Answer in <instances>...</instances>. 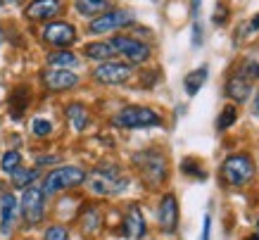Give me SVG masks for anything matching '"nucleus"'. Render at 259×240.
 Segmentation results:
<instances>
[{"instance_id": "0eeeda50", "label": "nucleus", "mask_w": 259, "mask_h": 240, "mask_svg": "<svg viewBox=\"0 0 259 240\" xmlns=\"http://www.w3.org/2000/svg\"><path fill=\"white\" fill-rule=\"evenodd\" d=\"M43 212H46V195H43V188L29 186L22 195V217L29 226L40 224L43 219Z\"/></svg>"}, {"instance_id": "423d86ee", "label": "nucleus", "mask_w": 259, "mask_h": 240, "mask_svg": "<svg viewBox=\"0 0 259 240\" xmlns=\"http://www.w3.org/2000/svg\"><path fill=\"white\" fill-rule=\"evenodd\" d=\"M112 46H114L117 55H124V57H126V60H128L131 64H143V62H148L150 55H152L150 46H145V43H143V41H138V38L124 36V33L114 36V38H112Z\"/></svg>"}, {"instance_id": "f257e3e1", "label": "nucleus", "mask_w": 259, "mask_h": 240, "mask_svg": "<svg viewBox=\"0 0 259 240\" xmlns=\"http://www.w3.org/2000/svg\"><path fill=\"white\" fill-rule=\"evenodd\" d=\"M88 181V188L93 190L95 195H117L121 193V190H126V186H128V178L119 171V167H114V164H102V167H98V169L91 174V176H86Z\"/></svg>"}, {"instance_id": "7c9ffc66", "label": "nucleus", "mask_w": 259, "mask_h": 240, "mask_svg": "<svg viewBox=\"0 0 259 240\" xmlns=\"http://www.w3.org/2000/svg\"><path fill=\"white\" fill-rule=\"evenodd\" d=\"M226 19H228L226 8H221V10H217V12H214V22H217V24H224Z\"/></svg>"}, {"instance_id": "2eb2a0df", "label": "nucleus", "mask_w": 259, "mask_h": 240, "mask_svg": "<svg viewBox=\"0 0 259 240\" xmlns=\"http://www.w3.org/2000/svg\"><path fill=\"white\" fill-rule=\"evenodd\" d=\"M252 84H254V81H250V78L245 76L243 71H238L236 76L228 78V84H226V95H228V98H231L233 102H245L247 98H250V93H252Z\"/></svg>"}, {"instance_id": "f03ea898", "label": "nucleus", "mask_w": 259, "mask_h": 240, "mask_svg": "<svg viewBox=\"0 0 259 240\" xmlns=\"http://www.w3.org/2000/svg\"><path fill=\"white\" fill-rule=\"evenodd\" d=\"M112 124L119 129H152V126H162V116L150 107L128 105L112 116Z\"/></svg>"}, {"instance_id": "cd10ccee", "label": "nucleus", "mask_w": 259, "mask_h": 240, "mask_svg": "<svg viewBox=\"0 0 259 240\" xmlns=\"http://www.w3.org/2000/svg\"><path fill=\"white\" fill-rule=\"evenodd\" d=\"M245 74V76L250 78V81H257L259 78V62H247L243 64V69H240Z\"/></svg>"}, {"instance_id": "f8f14e48", "label": "nucleus", "mask_w": 259, "mask_h": 240, "mask_svg": "<svg viewBox=\"0 0 259 240\" xmlns=\"http://www.w3.org/2000/svg\"><path fill=\"white\" fill-rule=\"evenodd\" d=\"M60 10H62V0H31L24 10V15L31 22H46L60 15Z\"/></svg>"}, {"instance_id": "6e6552de", "label": "nucleus", "mask_w": 259, "mask_h": 240, "mask_svg": "<svg viewBox=\"0 0 259 240\" xmlns=\"http://www.w3.org/2000/svg\"><path fill=\"white\" fill-rule=\"evenodd\" d=\"M40 36H43V41L48 46L57 48V50H67L76 41V29L69 22H50L46 24V29H43Z\"/></svg>"}, {"instance_id": "393cba45", "label": "nucleus", "mask_w": 259, "mask_h": 240, "mask_svg": "<svg viewBox=\"0 0 259 240\" xmlns=\"http://www.w3.org/2000/svg\"><path fill=\"white\" fill-rule=\"evenodd\" d=\"M19 164H22V155H19L17 150H8V152L3 155V159H0V167H3V171H8V174H12Z\"/></svg>"}, {"instance_id": "4be33fe9", "label": "nucleus", "mask_w": 259, "mask_h": 240, "mask_svg": "<svg viewBox=\"0 0 259 240\" xmlns=\"http://www.w3.org/2000/svg\"><path fill=\"white\" fill-rule=\"evenodd\" d=\"M26 107H29V91L17 88L15 93L10 95V112H12V116H22Z\"/></svg>"}, {"instance_id": "72a5a7b5", "label": "nucleus", "mask_w": 259, "mask_h": 240, "mask_svg": "<svg viewBox=\"0 0 259 240\" xmlns=\"http://www.w3.org/2000/svg\"><path fill=\"white\" fill-rule=\"evenodd\" d=\"M252 31H254V29H259V17H254V19H252V26H250Z\"/></svg>"}, {"instance_id": "473e14b6", "label": "nucleus", "mask_w": 259, "mask_h": 240, "mask_svg": "<svg viewBox=\"0 0 259 240\" xmlns=\"http://www.w3.org/2000/svg\"><path fill=\"white\" fill-rule=\"evenodd\" d=\"M57 157H38V167H43V164H55Z\"/></svg>"}, {"instance_id": "b1692460", "label": "nucleus", "mask_w": 259, "mask_h": 240, "mask_svg": "<svg viewBox=\"0 0 259 240\" xmlns=\"http://www.w3.org/2000/svg\"><path fill=\"white\" fill-rule=\"evenodd\" d=\"M233 122H238V107L236 105H226L224 112L219 114V119H217V129H219V131H226V129L233 126Z\"/></svg>"}, {"instance_id": "1a4fd4ad", "label": "nucleus", "mask_w": 259, "mask_h": 240, "mask_svg": "<svg viewBox=\"0 0 259 240\" xmlns=\"http://www.w3.org/2000/svg\"><path fill=\"white\" fill-rule=\"evenodd\" d=\"M134 22V15L131 12H124V10H107L102 12L100 17H95L91 22V33H107L114 31V29H121L126 24Z\"/></svg>"}, {"instance_id": "7ed1b4c3", "label": "nucleus", "mask_w": 259, "mask_h": 240, "mask_svg": "<svg viewBox=\"0 0 259 240\" xmlns=\"http://www.w3.org/2000/svg\"><path fill=\"white\" fill-rule=\"evenodd\" d=\"M86 181V171L81 167H60L50 171L43 181V195H55L62 190H69L74 186H81Z\"/></svg>"}, {"instance_id": "a211bd4d", "label": "nucleus", "mask_w": 259, "mask_h": 240, "mask_svg": "<svg viewBox=\"0 0 259 240\" xmlns=\"http://www.w3.org/2000/svg\"><path fill=\"white\" fill-rule=\"evenodd\" d=\"M67 119L71 122V126L76 129V131H83L88 124H91V114H88V109L81 105V102H71L69 107H67Z\"/></svg>"}, {"instance_id": "c85d7f7f", "label": "nucleus", "mask_w": 259, "mask_h": 240, "mask_svg": "<svg viewBox=\"0 0 259 240\" xmlns=\"http://www.w3.org/2000/svg\"><path fill=\"white\" fill-rule=\"evenodd\" d=\"M183 171H186V174H193V176H197V178H202V176H204V171H202V169H197L193 159H186V162H183Z\"/></svg>"}, {"instance_id": "412c9836", "label": "nucleus", "mask_w": 259, "mask_h": 240, "mask_svg": "<svg viewBox=\"0 0 259 240\" xmlns=\"http://www.w3.org/2000/svg\"><path fill=\"white\" fill-rule=\"evenodd\" d=\"M207 74H209V71H207V67H200V69L190 71L188 76H186V81H183V84H186V93H188V95H197V93H200V88H202L204 81H207Z\"/></svg>"}, {"instance_id": "9d476101", "label": "nucleus", "mask_w": 259, "mask_h": 240, "mask_svg": "<svg viewBox=\"0 0 259 240\" xmlns=\"http://www.w3.org/2000/svg\"><path fill=\"white\" fill-rule=\"evenodd\" d=\"M93 78L102 86H119L131 78V67L128 64H119V62H105L100 67H95Z\"/></svg>"}, {"instance_id": "4468645a", "label": "nucleus", "mask_w": 259, "mask_h": 240, "mask_svg": "<svg viewBox=\"0 0 259 240\" xmlns=\"http://www.w3.org/2000/svg\"><path fill=\"white\" fill-rule=\"evenodd\" d=\"M17 219V197L12 193L0 195V233L8 235Z\"/></svg>"}, {"instance_id": "aec40b11", "label": "nucleus", "mask_w": 259, "mask_h": 240, "mask_svg": "<svg viewBox=\"0 0 259 240\" xmlns=\"http://www.w3.org/2000/svg\"><path fill=\"white\" fill-rule=\"evenodd\" d=\"M48 64L55 67V69H67V67H76L79 64V57L69 50H57V53L48 55Z\"/></svg>"}, {"instance_id": "5701e85b", "label": "nucleus", "mask_w": 259, "mask_h": 240, "mask_svg": "<svg viewBox=\"0 0 259 240\" xmlns=\"http://www.w3.org/2000/svg\"><path fill=\"white\" fill-rule=\"evenodd\" d=\"M36 176H38V171L36 169H24V167H17L15 171H12V186L15 188H29L36 181Z\"/></svg>"}, {"instance_id": "2f4dec72", "label": "nucleus", "mask_w": 259, "mask_h": 240, "mask_svg": "<svg viewBox=\"0 0 259 240\" xmlns=\"http://www.w3.org/2000/svg\"><path fill=\"white\" fill-rule=\"evenodd\" d=\"M200 38H202V36H200V26H193V46H197V43H200Z\"/></svg>"}, {"instance_id": "c9c22d12", "label": "nucleus", "mask_w": 259, "mask_h": 240, "mask_svg": "<svg viewBox=\"0 0 259 240\" xmlns=\"http://www.w3.org/2000/svg\"><path fill=\"white\" fill-rule=\"evenodd\" d=\"M3 41H5V31L0 29V46H3Z\"/></svg>"}, {"instance_id": "f3484780", "label": "nucleus", "mask_w": 259, "mask_h": 240, "mask_svg": "<svg viewBox=\"0 0 259 240\" xmlns=\"http://www.w3.org/2000/svg\"><path fill=\"white\" fill-rule=\"evenodd\" d=\"M86 57L91 60H100V62H110L112 57H117V50L112 46V41H98V43H88L86 46Z\"/></svg>"}, {"instance_id": "39448f33", "label": "nucleus", "mask_w": 259, "mask_h": 240, "mask_svg": "<svg viewBox=\"0 0 259 240\" xmlns=\"http://www.w3.org/2000/svg\"><path fill=\"white\" fill-rule=\"evenodd\" d=\"M134 164L141 169V176L148 181L150 186H159L162 181H166V162L164 155L157 150H145L134 157Z\"/></svg>"}, {"instance_id": "9b49d317", "label": "nucleus", "mask_w": 259, "mask_h": 240, "mask_svg": "<svg viewBox=\"0 0 259 240\" xmlns=\"http://www.w3.org/2000/svg\"><path fill=\"white\" fill-rule=\"evenodd\" d=\"M43 84H46L48 91H55V93H62V91H71L79 86V76L69 69H48L43 71Z\"/></svg>"}, {"instance_id": "bb28decb", "label": "nucleus", "mask_w": 259, "mask_h": 240, "mask_svg": "<svg viewBox=\"0 0 259 240\" xmlns=\"http://www.w3.org/2000/svg\"><path fill=\"white\" fill-rule=\"evenodd\" d=\"M46 240H69V233L64 226H50L46 231Z\"/></svg>"}, {"instance_id": "c756f323", "label": "nucleus", "mask_w": 259, "mask_h": 240, "mask_svg": "<svg viewBox=\"0 0 259 240\" xmlns=\"http://www.w3.org/2000/svg\"><path fill=\"white\" fill-rule=\"evenodd\" d=\"M209 233H212V217L207 214L204 217V226H202V238L200 240H209Z\"/></svg>"}, {"instance_id": "a878e982", "label": "nucleus", "mask_w": 259, "mask_h": 240, "mask_svg": "<svg viewBox=\"0 0 259 240\" xmlns=\"http://www.w3.org/2000/svg\"><path fill=\"white\" fill-rule=\"evenodd\" d=\"M31 131H33V136L43 138V136H50V131H53V124H50L48 119H43V116H36V119L31 122Z\"/></svg>"}, {"instance_id": "20e7f679", "label": "nucleus", "mask_w": 259, "mask_h": 240, "mask_svg": "<svg viewBox=\"0 0 259 240\" xmlns=\"http://www.w3.org/2000/svg\"><path fill=\"white\" fill-rule=\"evenodd\" d=\"M252 176H254V162L247 155H231L221 164V178L228 186L240 188L245 183H250Z\"/></svg>"}, {"instance_id": "dca6fc26", "label": "nucleus", "mask_w": 259, "mask_h": 240, "mask_svg": "<svg viewBox=\"0 0 259 240\" xmlns=\"http://www.w3.org/2000/svg\"><path fill=\"white\" fill-rule=\"evenodd\" d=\"M124 235L128 240H141L145 235V219H143L141 209L131 207L124 219Z\"/></svg>"}, {"instance_id": "f704fd0d", "label": "nucleus", "mask_w": 259, "mask_h": 240, "mask_svg": "<svg viewBox=\"0 0 259 240\" xmlns=\"http://www.w3.org/2000/svg\"><path fill=\"white\" fill-rule=\"evenodd\" d=\"M0 3H3V5H17L19 0H0Z\"/></svg>"}, {"instance_id": "6ab92c4d", "label": "nucleus", "mask_w": 259, "mask_h": 240, "mask_svg": "<svg viewBox=\"0 0 259 240\" xmlns=\"http://www.w3.org/2000/svg\"><path fill=\"white\" fill-rule=\"evenodd\" d=\"M110 8V0H76V12L83 17H95L107 12Z\"/></svg>"}, {"instance_id": "ddd939ff", "label": "nucleus", "mask_w": 259, "mask_h": 240, "mask_svg": "<svg viewBox=\"0 0 259 240\" xmlns=\"http://www.w3.org/2000/svg\"><path fill=\"white\" fill-rule=\"evenodd\" d=\"M157 221L162 226V231L174 233L176 226H179V202L171 193L164 195L162 202H159V212H157Z\"/></svg>"}, {"instance_id": "e433bc0d", "label": "nucleus", "mask_w": 259, "mask_h": 240, "mask_svg": "<svg viewBox=\"0 0 259 240\" xmlns=\"http://www.w3.org/2000/svg\"><path fill=\"white\" fill-rule=\"evenodd\" d=\"M257 112H259V95H257Z\"/></svg>"}]
</instances>
